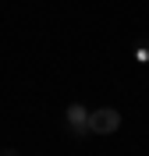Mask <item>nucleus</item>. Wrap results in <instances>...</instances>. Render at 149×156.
<instances>
[{
	"instance_id": "nucleus-1",
	"label": "nucleus",
	"mask_w": 149,
	"mask_h": 156,
	"mask_svg": "<svg viewBox=\"0 0 149 156\" xmlns=\"http://www.w3.org/2000/svg\"><path fill=\"white\" fill-rule=\"evenodd\" d=\"M121 128V114L114 107H103V110H92L89 114V131L92 135H114Z\"/></svg>"
},
{
	"instance_id": "nucleus-2",
	"label": "nucleus",
	"mask_w": 149,
	"mask_h": 156,
	"mask_svg": "<svg viewBox=\"0 0 149 156\" xmlns=\"http://www.w3.org/2000/svg\"><path fill=\"white\" fill-rule=\"evenodd\" d=\"M68 121H71V128H75V131H89V110L82 107V103H71L68 107Z\"/></svg>"
}]
</instances>
